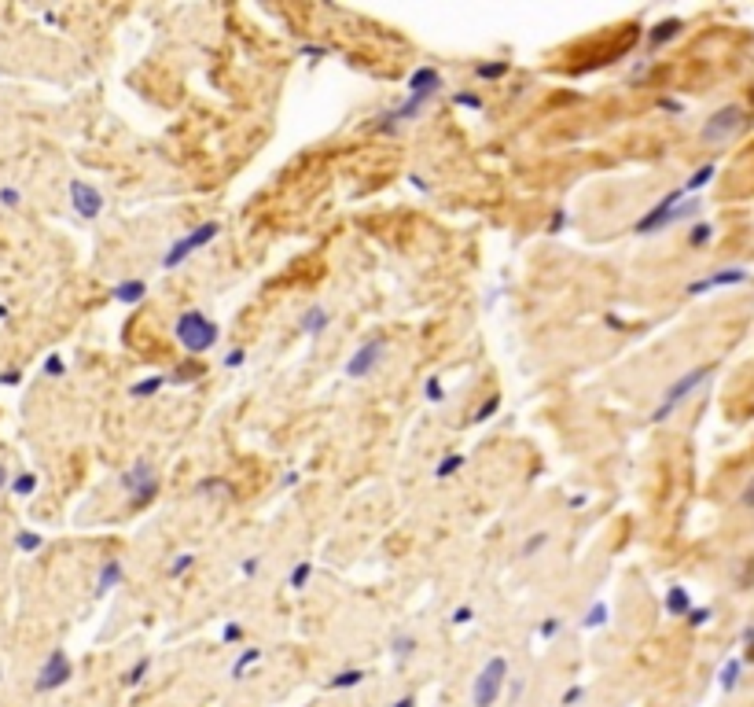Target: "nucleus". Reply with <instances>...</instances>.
Returning a JSON list of instances; mask_svg holds the SVG:
<instances>
[{"instance_id": "nucleus-51", "label": "nucleus", "mask_w": 754, "mask_h": 707, "mask_svg": "<svg viewBox=\"0 0 754 707\" xmlns=\"http://www.w3.org/2000/svg\"><path fill=\"white\" fill-rule=\"evenodd\" d=\"M744 505H747V508H754V483H751L747 490H744Z\"/></svg>"}, {"instance_id": "nucleus-25", "label": "nucleus", "mask_w": 754, "mask_h": 707, "mask_svg": "<svg viewBox=\"0 0 754 707\" xmlns=\"http://www.w3.org/2000/svg\"><path fill=\"white\" fill-rule=\"evenodd\" d=\"M258 660H262V648H246V652H239V660L232 663V678L239 681V678H243L246 671H251V667H254Z\"/></svg>"}, {"instance_id": "nucleus-16", "label": "nucleus", "mask_w": 754, "mask_h": 707, "mask_svg": "<svg viewBox=\"0 0 754 707\" xmlns=\"http://www.w3.org/2000/svg\"><path fill=\"white\" fill-rule=\"evenodd\" d=\"M199 376H203V362H199V357H188V362H180L170 376H166V383H191Z\"/></svg>"}, {"instance_id": "nucleus-26", "label": "nucleus", "mask_w": 754, "mask_h": 707, "mask_svg": "<svg viewBox=\"0 0 754 707\" xmlns=\"http://www.w3.org/2000/svg\"><path fill=\"white\" fill-rule=\"evenodd\" d=\"M504 74H508V63H475V78L482 81H497Z\"/></svg>"}, {"instance_id": "nucleus-3", "label": "nucleus", "mask_w": 754, "mask_h": 707, "mask_svg": "<svg viewBox=\"0 0 754 707\" xmlns=\"http://www.w3.org/2000/svg\"><path fill=\"white\" fill-rule=\"evenodd\" d=\"M710 372H714V365H699V368H692V372H684V376H677L666 387V394H662V402L655 405V413H652V420L655 424H662L666 420L673 409H677L681 402H688V398H692L699 387H703V383L710 380Z\"/></svg>"}, {"instance_id": "nucleus-47", "label": "nucleus", "mask_w": 754, "mask_h": 707, "mask_svg": "<svg viewBox=\"0 0 754 707\" xmlns=\"http://www.w3.org/2000/svg\"><path fill=\"white\" fill-rule=\"evenodd\" d=\"M221 637H225V641H239V637H243V626H239V623H228Z\"/></svg>"}, {"instance_id": "nucleus-11", "label": "nucleus", "mask_w": 754, "mask_h": 707, "mask_svg": "<svg viewBox=\"0 0 754 707\" xmlns=\"http://www.w3.org/2000/svg\"><path fill=\"white\" fill-rule=\"evenodd\" d=\"M438 88H441V74H438L434 67L412 70V78H409V100H412V104L427 107V104L438 96Z\"/></svg>"}, {"instance_id": "nucleus-23", "label": "nucleus", "mask_w": 754, "mask_h": 707, "mask_svg": "<svg viewBox=\"0 0 754 707\" xmlns=\"http://www.w3.org/2000/svg\"><path fill=\"white\" fill-rule=\"evenodd\" d=\"M162 387H166V376H148V380L133 383V387H129V394H133V398H151V394H159Z\"/></svg>"}, {"instance_id": "nucleus-55", "label": "nucleus", "mask_w": 754, "mask_h": 707, "mask_svg": "<svg viewBox=\"0 0 754 707\" xmlns=\"http://www.w3.org/2000/svg\"><path fill=\"white\" fill-rule=\"evenodd\" d=\"M0 320H8V306L4 302H0Z\"/></svg>"}, {"instance_id": "nucleus-43", "label": "nucleus", "mask_w": 754, "mask_h": 707, "mask_svg": "<svg viewBox=\"0 0 754 707\" xmlns=\"http://www.w3.org/2000/svg\"><path fill=\"white\" fill-rule=\"evenodd\" d=\"M710 619V608H696V612H688V623L692 626H703Z\"/></svg>"}, {"instance_id": "nucleus-38", "label": "nucleus", "mask_w": 754, "mask_h": 707, "mask_svg": "<svg viewBox=\"0 0 754 707\" xmlns=\"http://www.w3.org/2000/svg\"><path fill=\"white\" fill-rule=\"evenodd\" d=\"M560 630H563V619H556V615H549V619L541 623V630H537V634H541V641H549V637H556V634H560Z\"/></svg>"}, {"instance_id": "nucleus-50", "label": "nucleus", "mask_w": 754, "mask_h": 707, "mask_svg": "<svg viewBox=\"0 0 754 707\" xmlns=\"http://www.w3.org/2000/svg\"><path fill=\"white\" fill-rule=\"evenodd\" d=\"M563 225H567V214L560 210V214H556V217H552V222H549V233L556 236V233H560V228H563Z\"/></svg>"}, {"instance_id": "nucleus-22", "label": "nucleus", "mask_w": 754, "mask_h": 707, "mask_svg": "<svg viewBox=\"0 0 754 707\" xmlns=\"http://www.w3.org/2000/svg\"><path fill=\"white\" fill-rule=\"evenodd\" d=\"M191 568H195V552H180V557H173L170 568H166V578H170V582H177V578H184Z\"/></svg>"}, {"instance_id": "nucleus-19", "label": "nucleus", "mask_w": 754, "mask_h": 707, "mask_svg": "<svg viewBox=\"0 0 754 707\" xmlns=\"http://www.w3.org/2000/svg\"><path fill=\"white\" fill-rule=\"evenodd\" d=\"M714 173H718V166H714V162L699 166V170H696L692 177H688V181H684V188H681V192H684V196H692V192H699L703 185H710V177H714Z\"/></svg>"}, {"instance_id": "nucleus-32", "label": "nucleus", "mask_w": 754, "mask_h": 707, "mask_svg": "<svg viewBox=\"0 0 754 707\" xmlns=\"http://www.w3.org/2000/svg\"><path fill=\"white\" fill-rule=\"evenodd\" d=\"M604 623H607V604H604V600H596L592 608L585 612V626H592V630H596V626H604Z\"/></svg>"}, {"instance_id": "nucleus-18", "label": "nucleus", "mask_w": 754, "mask_h": 707, "mask_svg": "<svg viewBox=\"0 0 754 707\" xmlns=\"http://www.w3.org/2000/svg\"><path fill=\"white\" fill-rule=\"evenodd\" d=\"M666 612H670V615H688V612H692L688 589H681V586H673V589H670V593H666Z\"/></svg>"}, {"instance_id": "nucleus-52", "label": "nucleus", "mask_w": 754, "mask_h": 707, "mask_svg": "<svg viewBox=\"0 0 754 707\" xmlns=\"http://www.w3.org/2000/svg\"><path fill=\"white\" fill-rule=\"evenodd\" d=\"M298 479H302V475H298V472H291V475H283V486H298Z\"/></svg>"}, {"instance_id": "nucleus-4", "label": "nucleus", "mask_w": 754, "mask_h": 707, "mask_svg": "<svg viewBox=\"0 0 754 707\" xmlns=\"http://www.w3.org/2000/svg\"><path fill=\"white\" fill-rule=\"evenodd\" d=\"M744 125H747V111L739 104H729V107H721V111L710 114V118L703 122V130H699V137H703V144L721 148V144H729Z\"/></svg>"}, {"instance_id": "nucleus-49", "label": "nucleus", "mask_w": 754, "mask_h": 707, "mask_svg": "<svg viewBox=\"0 0 754 707\" xmlns=\"http://www.w3.org/2000/svg\"><path fill=\"white\" fill-rule=\"evenodd\" d=\"M19 380H22V372H19V368H11V372H0V383H8V387H15Z\"/></svg>"}, {"instance_id": "nucleus-45", "label": "nucleus", "mask_w": 754, "mask_h": 707, "mask_svg": "<svg viewBox=\"0 0 754 707\" xmlns=\"http://www.w3.org/2000/svg\"><path fill=\"white\" fill-rule=\"evenodd\" d=\"M471 615H475V612L464 604V608H457V612H453V623H457V626H464V623H471Z\"/></svg>"}, {"instance_id": "nucleus-33", "label": "nucleus", "mask_w": 754, "mask_h": 707, "mask_svg": "<svg viewBox=\"0 0 754 707\" xmlns=\"http://www.w3.org/2000/svg\"><path fill=\"white\" fill-rule=\"evenodd\" d=\"M0 207H8V210L22 207V192L11 188V185H0Z\"/></svg>"}, {"instance_id": "nucleus-9", "label": "nucleus", "mask_w": 754, "mask_h": 707, "mask_svg": "<svg viewBox=\"0 0 754 707\" xmlns=\"http://www.w3.org/2000/svg\"><path fill=\"white\" fill-rule=\"evenodd\" d=\"M74 678V663H70V655L63 652V648H56L45 660V667H41V674H37V692H48V689H59V685H67V681Z\"/></svg>"}, {"instance_id": "nucleus-17", "label": "nucleus", "mask_w": 754, "mask_h": 707, "mask_svg": "<svg viewBox=\"0 0 754 707\" xmlns=\"http://www.w3.org/2000/svg\"><path fill=\"white\" fill-rule=\"evenodd\" d=\"M313 560H298L294 568H291V575H288V589H306L309 586V578H313Z\"/></svg>"}, {"instance_id": "nucleus-20", "label": "nucleus", "mask_w": 754, "mask_h": 707, "mask_svg": "<svg viewBox=\"0 0 754 707\" xmlns=\"http://www.w3.org/2000/svg\"><path fill=\"white\" fill-rule=\"evenodd\" d=\"M8 490L15 494V497H30V494L37 490V475H33V472H19L15 479H8Z\"/></svg>"}, {"instance_id": "nucleus-56", "label": "nucleus", "mask_w": 754, "mask_h": 707, "mask_svg": "<svg viewBox=\"0 0 754 707\" xmlns=\"http://www.w3.org/2000/svg\"><path fill=\"white\" fill-rule=\"evenodd\" d=\"M0 78H4V74H0Z\"/></svg>"}, {"instance_id": "nucleus-39", "label": "nucleus", "mask_w": 754, "mask_h": 707, "mask_svg": "<svg viewBox=\"0 0 754 707\" xmlns=\"http://www.w3.org/2000/svg\"><path fill=\"white\" fill-rule=\"evenodd\" d=\"M63 372H67V362H63L59 354H52L45 362V376H63Z\"/></svg>"}, {"instance_id": "nucleus-53", "label": "nucleus", "mask_w": 754, "mask_h": 707, "mask_svg": "<svg viewBox=\"0 0 754 707\" xmlns=\"http://www.w3.org/2000/svg\"><path fill=\"white\" fill-rule=\"evenodd\" d=\"M390 707H416V700H412V697H405V700H394Z\"/></svg>"}, {"instance_id": "nucleus-6", "label": "nucleus", "mask_w": 754, "mask_h": 707, "mask_svg": "<svg viewBox=\"0 0 754 707\" xmlns=\"http://www.w3.org/2000/svg\"><path fill=\"white\" fill-rule=\"evenodd\" d=\"M221 233V225L217 222H203L199 228H191L188 236H180V240H173V247L162 254V269H177L180 262H188L195 251L199 247H206V243H214V236Z\"/></svg>"}, {"instance_id": "nucleus-44", "label": "nucleus", "mask_w": 754, "mask_h": 707, "mask_svg": "<svg viewBox=\"0 0 754 707\" xmlns=\"http://www.w3.org/2000/svg\"><path fill=\"white\" fill-rule=\"evenodd\" d=\"M246 362V354L243 350H232V354H225V368H239Z\"/></svg>"}, {"instance_id": "nucleus-54", "label": "nucleus", "mask_w": 754, "mask_h": 707, "mask_svg": "<svg viewBox=\"0 0 754 707\" xmlns=\"http://www.w3.org/2000/svg\"><path fill=\"white\" fill-rule=\"evenodd\" d=\"M0 490H8V468L0 465Z\"/></svg>"}, {"instance_id": "nucleus-8", "label": "nucleus", "mask_w": 754, "mask_h": 707, "mask_svg": "<svg viewBox=\"0 0 754 707\" xmlns=\"http://www.w3.org/2000/svg\"><path fill=\"white\" fill-rule=\"evenodd\" d=\"M383 350H386V343L383 339H368L365 346H357V354H349L346 357V376L349 380H365V376H372L375 372V365L383 362Z\"/></svg>"}, {"instance_id": "nucleus-2", "label": "nucleus", "mask_w": 754, "mask_h": 707, "mask_svg": "<svg viewBox=\"0 0 754 707\" xmlns=\"http://www.w3.org/2000/svg\"><path fill=\"white\" fill-rule=\"evenodd\" d=\"M173 336H177V343L184 346V350H188L191 357H199V354H206V350H210V346L221 339V328H217L206 313L188 310V313H180V317H177Z\"/></svg>"}, {"instance_id": "nucleus-30", "label": "nucleus", "mask_w": 754, "mask_h": 707, "mask_svg": "<svg viewBox=\"0 0 754 707\" xmlns=\"http://www.w3.org/2000/svg\"><path fill=\"white\" fill-rule=\"evenodd\" d=\"M199 494L221 497V494H232V486H228V479H203V483H199Z\"/></svg>"}, {"instance_id": "nucleus-7", "label": "nucleus", "mask_w": 754, "mask_h": 707, "mask_svg": "<svg viewBox=\"0 0 754 707\" xmlns=\"http://www.w3.org/2000/svg\"><path fill=\"white\" fill-rule=\"evenodd\" d=\"M122 490L133 497L136 508L151 505V501L159 497V475H155V468L148 465V460H136V465L122 475Z\"/></svg>"}, {"instance_id": "nucleus-46", "label": "nucleus", "mask_w": 754, "mask_h": 707, "mask_svg": "<svg viewBox=\"0 0 754 707\" xmlns=\"http://www.w3.org/2000/svg\"><path fill=\"white\" fill-rule=\"evenodd\" d=\"M744 641H747V663H754V623L744 630Z\"/></svg>"}, {"instance_id": "nucleus-15", "label": "nucleus", "mask_w": 754, "mask_h": 707, "mask_svg": "<svg viewBox=\"0 0 754 707\" xmlns=\"http://www.w3.org/2000/svg\"><path fill=\"white\" fill-rule=\"evenodd\" d=\"M111 295H114L118 302H140V299L148 295V284H144V280H122V284L111 288Z\"/></svg>"}, {"instance_id": "nucleus-48", "label": "nucleus", "mask_w": 754, "mask_h": 707, "mask_svg": "<svg viewBox=\"0 0 754 707\" xmlns=\"http://www.w3.org/2000/svg\"><path fill=\"white\" fill-rule=\"evenodd\" d=\"M585 697V689L581 685H574V689H567V697H563V707H570V704H578Z\"/></svg>"}, {"instance_id": "nucleus-13", "label": "nucleus", "mask_w": 754, "mask_h": 707, "mask_svg": "<svg viewBox=\"0 0 754 707\" xmlns=\"http://www.w3.org/2000/svg\"><path fill=\"white\" fill-rule=\"evenodd\" d=\"M122 560H103V568H100V575H96V593H107V589H114L122 582Z\"/></svg>"}, {"instance_id": "nucleus-10", "label": "nucleus", "mask_w": 754, "mask_h": 707, "mask_svg": "<svg viewBox=\"0 0 754 707\" xmlns=\"http://www.w3.org/2000/svg\"><path fill=\"white\" fill-rule=\"evenodd\" d=\"M751 273L744 265H729V269H718V273H710L703 280H692L684 291L688 295H707V291H718V288H736V284H747Z\"/></svg>"}, {"instance_id": "nucleus-37", "label": "nucleus", "mask_w": 754, "mask_h": 707, "mask_svg": "<svg viewBox=\"0 0 754 707\" xmlns=\"http://www.w3.org/2000/svg\"><path fill=\"white\" fill-rule=\"evenodd\" d=\"M416 652V637L412 634H398L394 637V655H412Z\"/></svg>"}, {"instance_id": "nucleus-28", "label": "nucleus", "mask_w": 754, "mask_h": 707, "mask_svg": "<svg viewBox=\"0 0 754 707\" xmlns=\"http://www.w3.org/2000/svg\"><path fill=\"white\" fill-rule=\"evenodd\" d=\"M361 681H365V671H343V674H335L328 681V689H354V685H361Z\"/></svg>"}, {"instance_id": "nucleus-41", "label": "nucleus", "mask_w": 754, "mask_h": 707, "mask_svg": "<svg viewBox=\"0 0 754 707\" xmlns=\"http://www.w3.org/2000/svg\"><path fill=\"white\" fill-rule=\"evenodd\" d=\"M453 100H457V104H460V107H467V111H478V107H482V100H478L475 93H457V96H453Z\"/></svg>"}, {"instance_id": "nucleus-40", "label": "nucleus", "mask_w": 754, "mask_h": 707, "mask_svg": "<svg viewBox=\"0 0 754 707\" xmlns=\"http://www.w3.org/2000/svg\"><path fill=\"white\" fill-rule=\"evenodd\" d=\"M423 394H427V402H441V398H446V387H441V380H427Z\"/></svg>"}, {"instance_id": "nucleus-14", "label": "nucleus", "mask_w": 754, "mask_h": 707, "mask_svg": "<svg viewBox=\"0 0 754 707\" xmlns=\"http://www.w3.org/2000/svg\"><path fill=\"white\" fill-rule=\"evenodd\" d=\"M298 325H302V336H320V332L328 328V310H324V306H309Z\"/></svg>"}, {"instance_id": "nucleus-29", "label": "nucleus", "mask_w": 754, "mask_h": 707, "mask_svg": "<svg viewBox=\"0 0 754 707\" xmlns=\"http://www.w3.org/2000/svg\"><path fill=\"white\" fill-rule=\"evenodd\" d=\"M677 30H681V22H677V19H670V22H659V26H655V33L647 37V41H652V48H659L662 41H670V37L677 33Z\"/></svg>"}, {"instance_id": "nucleus-1", "label": "nucleus", "mask_w": 754, "mask_h": 707, "mask_svg": "<svg viewBox=\"0 0 754 707\" xmlns=\"http://www.w3.org/2000/svg\"><path fill=\"white\" fill-rule=\"evenodd\" d=\"M696 214H699V203L684 199V192L677 188V192H670V196H662L655 207L633 225V233L636 236H652V233H662V228L677 225V222H684V217H696Z\"/></svg>"}, {"instance_id": "nucleus-27", "label": "nucleus", "mask_w": 754, "mask_h": 707, "mask_svg": "<svg viewBox=\"0 0 754 707\" xmlns=\"http://www.w3.org/2000/svg\"><path fill=\"white\" fill-rule=\"evenodd\" d=\"M41 545H45V538L37 534V531H19V534H15V549H19V552H37Z\"/></svg>"}, {"instance_id": "nucleus-35", "label": "nucleus", "mask_w": 754, "mask_h": 707, "mask_svg": "<svg viewBox=\"0 0 754 707\" xmlns=\"http://www.w3.org/2000/svg\"><path fill=\"white\" fill-rule=\"evenodd\" d=\"M501 409V394H493V398H486L482 405H478V413H475V424H482V420H489L493 413Z\"/></svg>"}, {"instance_id": "nucleus-5", "label": "nucleus", "mask_w": 754, "mask_h": 707, "mask_svg": "<svg viewBox=\"0 0 754 707\" xmlns=\"http://www.w3.org/2000/svg\"><path fill=\"white\" fill-rule=\"evenodd\" d=\"M504 681H508V660L504 655H493L486 660V667L478 671L475 685H471V704L475 707H493L504 692Z\"/></svg>"}, {"instance_id": "nucleus-24", "label": "nucleus", "mask_w": 754, "mask_h": 707, "mask_svg": "<svg viewBox=\"0 0 754 707\" xmlns=\"http://www.w3.org/2000/svg\"><path fill=\"white\" fill-rule=\"evenodd\" d=\"M460 468H464V453H449L434 465V479H449V475H457Z\"/></svg>"}, {"instance_id": "nucleus-34", "label": "nucleus", "mask_w": 754, "mask_h": 707, "mask_svg": "<svg viewBox=\"0 0 754 707\" xmlns=\"http://www.w3.org/2000/svg\"><path fill=\"white\" fill-rule=\"evenodd\" d=\"M739 660H732V663H725V671H721V689H736V681H739Z\"/></svg>"}, {"instance_id": "nucleus-31", "label": "nucleus", "mask_w": 754, "mask_h": 707, "mask_svg": "<svg viewBox=\"0 0 754 707\" xmlns=\"http://www.w3.org/2000/svg\"><path fill=\"white\" fill-rule=\"evenodd\" d=\"M710 236H714V225H707V222H703V225H696L692 233H688V247H707Z\"/></svg>"}, {"instance_id": "nucleus-36", "label": "nucleus", "mask_w": 754, "mask_h": 707, "mask_svg": "<svg viewBox=\"0 0 754 707\" xmlns=\"http://www.w3.org/2000/svg\"><path fill=\"white\" fill-rule=\"evenodd\" d=\"M148 671H151V660H140V663L133 667V671L125 674V685H140V681L148 678Z\"/></svg>"}, {"instance_id": "nucleus-21", "label": "nucleus", "mask_w": 754, "mask_h": 707, "mask_svg": "<svg viewBox=\"0 0 754 707\" xmlns=\"http://www.w3.org/2000/svg\"><path fill=\"white\" fill-rule=\"evenodd\" d=\"M549 538H552L549 531H534V534H530L526 542H523V549H519V557H523V560H534L537 552H541L544 545H549Z\"/></svg>"}, {"instance_id": "nucleus-12", "label": "nucleus", "mask_w": 754, "mask_h": 707, "mask_svg": "<svg viewBox=\"0 0 754 707\" xmlns=\"http://www.w3.org/2000/svg\"><path fill=\"white\" fill-rule=\"evenodd\" d=\"M70 203H74V210L81 214L85 222H93V217L103 214V192L93 188V185H85V181H70Z\"/></svg>"}, {"instance_id": "nucleus-42", "label": "nucleus", "mask_w": 754, "mask_h": 707, "mask_svg": "<svg viewBox=\"0 0 754 707\" xmlns=\"http://www.w3.org/2000/svg\"><path fill=\"white\" fill-rule=\"evenodd\" d=\"M258 568H262V560H258V557H246V560L239 564V575L251 578V575H258Z\"/></svg>"}]
</instances>
